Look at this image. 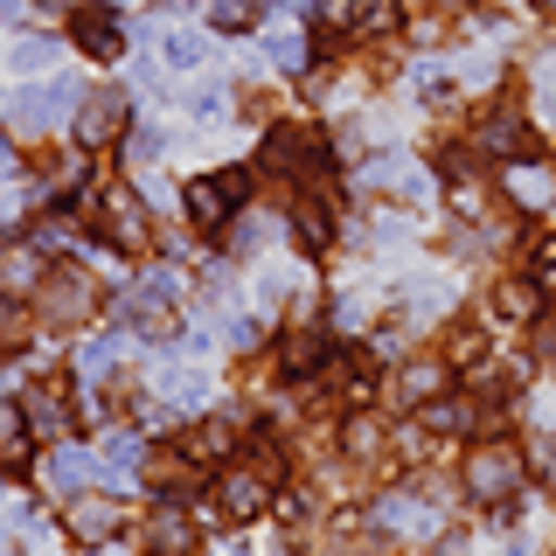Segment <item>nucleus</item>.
<instances>
[{
    "mask_svg": "<svg viewBox=\"0 0 556 556\" xmlns=\"http://www.w3.org/2000/svg\"><path fill=\"white\" fill-rule=\"evenodd\" d=\"M70 98H77L70 84H49V91H22V98H14V126H22V132H42Z\"/></svg>",
    "mask_w": 556,
    "mask_h": 556,
    "instance_id": "9",
    "label": "nucleus"
},
{
    "mask_svg": "<svg viewBox=\"0 0 556 556\" xmlns=\"http://www.w3.org/2000/svg\"><path fill=\"white\" fill-rule=\"evenodd\" d=\"M118 132H126V98H118V91L84 98V112H77V139H84V147H104V139H118Z\"/></svg>",
    "mask_w": 556,
    "mask_h": 556,
    "instance_id": "7",
    "label": "nucleus"
},
{
    "mask_svg": "<svg viewBox=\"0 0 556 556\" xmlns=\"http://www.w3.org/2000/svg\"><path fill=\"white\" fill-rule=\"evenodd\" d=\"M28 417L14 410V404H0V466H22V452H28Z\"/></svg>",
    "mask_w": 556,
    "mask_h": 556,
    "instance_id": "16",
    "label": "nucleus"
},
{
    "mask_svg": "<svg viewBox=\"0 0 556 556\" xmlns=\"http://www.w3.org/2000/svg\"><path fill=\"white\" fill-rule=\"evenodd\" d=\"M480 147H486V153H508V161H521V147H529V126H521L515 112H494V118L480 126Z\"/></svg>",
    "mask_w": 556,
    "mask_h": 556,
    "instance_id": "12",
    "label": "nucleus"
},
{
    "mask_svg": "<svg viewBox=\"0 0 556 556\" xmlns=\"http://www.w3.org/2000/svg\"><path fill=\"white\" fill-rule=\"evenodd\" d=\"M42 300H49V313H56V320H77V313L91 306V278H77V271H56V278H49V292H42Z\"/></svg>",
    "mask_w": 556,
    "mask_h": 556,
    "instance_id": "11",
    "label": "nucleus"
},
{
    "mask_svg": "<svg viewBox=\"0 0 556 556\" xmlns=\"http://www.w3.org/2000/svg\"><path fill=\"white\" fill-rule=\"evenodd\" d=\"M480 348H486V341L473 334V327H452V362H473Z\"/></svg>",
    "mask_w": 556,
    "mask_h": 556,
    "instance_id": "25",
    "label": "nucleus"
},
{
    "mask_svg": "<svg viewBox=\"0 0 556 556\" xmlns=\"http://www.w3.org/2000/svg\"><path fill=\"white\" fill-rule=\"evenodd\" d=\"M49 63V42H22L14 49V70H42Z\"/></svg>",
    "mask_w": 556,
    "mask_h": 556,
    "instance_id": "26",
    "label": "nucleus"
},
{
    "mask_svg": "<svg viewBox=\"0 0 556 556\" xmlns=\"http://www.w3.org/2000/svg\"><path fill=\"white\" fill-rule=\"evenodd\" d=\"M501 188H508L515 208H549L556 202V167H543V161H508Z\"/></svg>",
    "mask_w": 556,
    "mask_h": 556,
    "instance_id": "6",
    "label": "nucleus"
},
{
    "mask_svg": "<svg viewBox=\"0 0 556 556\" xmlns=\"http://www.w3.org/2000/svg\"><path fill=\"white\" fill-rule=\"evenodd\" d=\"M439 556H466V543H459V535H445V543H439Z\"/></svg>",
    "mask_w": 556,
    "mask_h": 556,
    "instance_id": "28",
    "label": "nucleus"
},
{
    "mask_svg": "<svg viewBox=\"0 0 556 556\" xmlns=\"http://www.w3.org/2000/svg\"><path fill=\"white\" fill-rule=\"evenodd\" d=\"M118 521H126V515H118V501H104V494H77V501L63 508L70 543H84V549H104V543L118 535Z\"/></svg>",
    "mask_w": 556,
    "mask_h": 556,
    "instance_id": "2",
    "label": "nucleus"
},
{
    "mask_svg": "<svg viewBox=\"0 0 556 556\" xmlns=\"http://www.w3.org/2000/svg\"><path fill=\"white\" fill-rule=\"evenodd\" d=\"M515 486H521V452L508 439H486V445L466 452V494H473V501H486V508H508Z\"/></svg>",
    "mask_w": 556,
    "mask_h": 556,
    "instance_id": "1",
    "label": "nucleus"
},
{
    "mask_svg": "<svg viewBox=\"0 0 556 556\" xmlns=\"http://www.w3.org/2000/svg\"><path fill=\"white\" fill-rule=\"evenodd\" d=\"M28 341V313L14 300H0V348H22Z\"/></svg>",
    "mask_w": 556,
    "mask_h": 556,
    "instance_id": "19",
    "label": "nucleus"
},
{
    "mask_svg": "<svg viewBox=\"0 0 556 556\" xmlns=\"http://www.w3.org/2000/svg\"><path fill=\"white\" fill-rule=\"evenodd\" d=\"M28 278H42V257L14 251V257H8V286H28Z\"/></svg>",
    "mask_w": 556,
    "mask_h": 556,
    "instance_id": "23",
    "label": "nucleus"
},
{
    "mask_svg": "<svg viewBox=\"0 0 556 556\" xmlns=\"http://www.w3.org/2000/svg\"><path fill=\"white\" fill-rule=\"evenodd\" d=\"M181 452H188L195 466H202V459H230V425H195Z\"/></svg>",
    "mask_w": 556,
    "mask_h": 556,
    "instance_id": "14",
    "label": "nucleus"
},
{
    "mask_svg": "<svg viewBox=\"0 0 556 556\" xmlns=\"http://www.w3.org/2000/svg\"><path fill=\"white\" fill-rule=\"evenodd\" d=\"M535 473H543V480L556 486V439H543V445H535Z\"/></svg>",
    "mask_w": 556,
    "mask_h": 556,
    "instance_id": "27",
    "label": "nucleus"
},
{
    "mask_svg": "<svg viewBox=\"0 0 556 556\" xmlns=\"http://www.w3.org/2000/svg\"><path fill=\"white\" fill-rule=\"evenodd\" d=\"M439 382H445L439 362H410V369H396V404H431Z\"/></svg>",
    "mask_w": 556,
    "mask_h": 556,
    "instance_id": "13",
    "label": "nucleus"
},
{
    "mask_svg": "<svg viewBox=\"0 0 556 556\" xmlns=\"http://www.w3.org/2000/svg\"><path fill=\"white\" fill-rule=\"evenodd\" d=\"M84 473H91L84 452H56V459H49V486H84Z\"/></svg>",
    "mask_w": 556,
    "mask_h": 556,
    "instance_id": "18",
    "label": "nucleus"
},
{
    "mask_svg": "<svg viewBox=\"0 0 556 556\" xmlns=\"http://www.w3.org/2000/svg\"><path fill=\"white\" fill-rule=\"evenodd\" d=\"M161 49H167V63H174V70H195V63H202V42H195V35H167Z\"/></svg>",
    "mask_w": 556,
    "mask_h": 556,
    "instance_id": "21",
    "label": "nucleus"
},
{
    "mask_svg": "<svg viewBox=\"0 0 556 556\" xmlns=\"http://www.w3.org/2000/svg\"><path fill=\"white\" fill-rule=\"evenodd\" d=\"M320 355H327V341L313 334V327H300V334L286 341V369H292V376H306V369H313V362H320Z\"/></svg>",
    "mask_w": 556,
    "mask_h": 556,
    "instance_id": "17",
    "label": "nucleus"
},
{
    "mask_svg": "<svg viewBox=\"0 0 556 556\" xmlns=\"http://www.w3.org/2000/svg\"><path fill=\"white\" fill-rule=\"evenodd\" d=\"M104 230L126 243V251H139V243H147V208H139L126 188H112V195H104Z\"/></svg>",
    "mask_w": 556,
    "mask_h": 556,
    "instance_id": "8",
    "label": "nucleus"
},
{
    "mask_svg": "<svg viewBox=\"0 0 556 556\" xmlns=\"http://www.w3.org/2000/svg\"><path fill=\"white\" fill-rule=\"evenodd\" d=\"M243 188H251V174H237V167H230V174H208V181L188 188V216H195L202 230H216V223L243 202Z\"/></svg>",
    "mask_w": 556,
    "mask_h": 556,
    "instance_id": "4",
    "label": "nucleus"
},
{
    "mask_svg": "<svg viewBox=\"0 0 556 556\" xmlns=\"http://www.w3.org/2000/svg\"><path fill=\"white\" fill-rule=\"evenodd\" d=\"M98 556H104V549H98Z\"/></svg>",
    "mask_w": 556,
    "mask_h": 556,
    "instance_id": "29",
    "label": "nucleus"
},
{
    "mask_svg": "<svg viewBox=\"0 0 556 556\" xmlns=\"http://www.w3.org/2000/svg\"><path fill=\"white\" fill-rule=\"evenodd\" d=\"M501 320H535V278H508V286L494 292Z\"/></svg>",
    "mask_w": 556,
    "mask_h": 556,
    "instance_id": "15",
    "label": "nucleus"
},
{
    "mask_svg": "<svg viewBox=\"0 0 556 556\" xmlns=\"http://www.w3.org/2000/svg\"><path fill=\"white\" fill-rule=\"evenodd\" d=\"M70 35H77L84 56H118V22H112L104 8H84L77 22H70Z\"/></svg>",
    "mask_w": 556,
    "mask_h": 556,
    "instance_id": "10",
    "label": "nucleus"
},
{
    "mask_svg": "<svg viewBox=\"0 0 556 556\" xmlns=\"http://www.w3.org/2000/svg\"><path fill=\"white\" fill-rule=\"evenodd\" d=\"M147 556H202V521L188 508H153L147 515Z\"/></svg>",
    "mask_w": 556,
    "mask_h": 556,
    "instance_id": "3",
    "label": "nucleus"
},
{
    "mask_svg": "<svg viewBox=\"0 0 556 556\" xmlns=\"http://www.w3.org/2000/svg\"><path fill=\"white\" fill-rule=\"evenodd\" d=\"M265 501H271V486L257 466H230V473L216 480V508L230 515V521H251V515H265Z\"/></svg>",
    "mask_w": 556,
    "mask_h": 556,
    "instance_id": "5",
    "label": "nucleus"
},
{
    "mask_svg": "<svg viewBox=\"0 0 556 556\" xmlns=\"http://www.w3.org/2000/svg\"><path fill=\"white\" fill-rule=\"evenodd\" d=\"M251 0H216V28H251Z\"/></svg>",
    "mask_w": 556,
    "mask_h": 556,
    "instance_id": "22",
    "label": "nucleus"
},
{
    "mask_svg": "<svg viewBox=\"0 0 556 556\" xmlns=\"http://www.w3.org/2000/svg\"><path fill=\"white\" fill-rule=\"evenodd\" d=\"M271 56H278V63H306V42L286 28V35H271Z\"/></svg>",
    "mask_w": 556,
    "mask_h": 556,
    "instance_id": "24",
    "label": "nucleus"
},
{
    "mask_svg": "<svg viewBox=\"0 0 556 556\" xmlns=\"http://www.w3.org/2000/svg\"><path fill=\"white\" fill-rule=\"evenodd\" d=\"M390 22H396V8H390V0H362V8H355V28H362V35H382Z\"/></svg>",
    "mask_w": 556,
    "mask_h": 556,
    "instance_id": "20",
    "label": "nucleus"
}]
</instances>
